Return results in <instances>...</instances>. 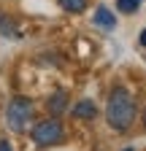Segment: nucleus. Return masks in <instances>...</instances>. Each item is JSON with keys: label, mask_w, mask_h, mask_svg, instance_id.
<instances>
[{"label": "nucleus", "mask_w": 146, "mask_h": 151, "mask_svg": "<svg viewBox=\"0 0 146 151\" xmlns=\"http://www.w3.org/2000/svg\"><path fill=\"white\" fill-rule=\"evenodd\" d=\"M106 119L111 124V129L124 132L130 129L135 122V100L124 86H114L108 94V105H106Z\"/></svg>", "instance_id": "nucleus-1"}, {"label": "nucleus", "mask_w": 146, "mask_h": 151, "mask_svg": "<svg viewBox=\"0 0 146 151\" xmlns=\"http://www.w3.org/2000/svg\"><path fill=\"white\" fill-rule=\"evenodd\" d=\"M6 122L14 132H25L33 122V100L19 94V97H14L6 108Z\"/></svg>", "instance_id": "nucleus-2"}, {"label": "nucleus", "mask_w": 146, "mask_h": 151, "mask_svg": "<svg viewBox=\"0 0 146 151\" xmlns=\"http://www.w3.org/2000/svg\"><path fill=\"white\" fill-rule=\"evenodd\" d=\"M30 138H33V143L38 146V148H49V146L62 143L65 129H62L60 119H43V122H38V124H33Z\"/></svg>", "instance_id": "nucleus-3"}, {"label": "nucleus", "mask_w": 146, "mask_h": 151, "mask_svg": "<svg viewBox=\"0 0 146 151\" xmlns=\"http://www.w3.org/2000/svg\"><path fill=\"white\" fill-rule=\"evenodd\" d=\"M0 35L11 38V41H19V38H22V27L16 24L11 16H6L3 11H0Z\"/></svg>", "instance_id": "nucleus-4"}, {"label": "nucleus", "mask_w": 146, "mask_h": 151, "mask_svg": "<svg viewBox=\"0 0 146 151\" xmlns=\"http://www.w3.org/2000/svg\"><path fill=\"white\" fill-rule=\"evenodd\" d=\"M46 108H49L51 116H62L65 108H68V92H54L49 97V103H46Z\"/></svg>", "instance_id": "nucleus-5"}, {"label": "nucleus", "mask_w": 146, "mask_h": 151, "mask_svg": "<svg viewBox=\"0 0 146 151\" xmlns=\"http://www.w3.org/2000/svg\"><path fill=\"white\" fill-rule=\"evenodd\" d=\"M70 113H73V119H95L98 116V105L92 100H81V103L73 105Z\"/></svg>", "instance_id": "nucleus-6"}, {"label": "nucleus", "mask_w": 146, "mask_h": 151, "mask_svg": "<svg viewBox=\"0 0 146 151\" xmlns=\"http://www.w3.org/2000/svg\"><path fill=\"white\" fill-rule=\"evenodd\" d=\"M95 24H98V27H106V30H114V27H116L114 11H108L106 6H98V11H95Z\"/></svg>", "instance_id": "nucleus-7"}, {"label": "nucleus", "mask_w": 146, "mask_h": 151, "mask_svg": "<svg viewBox=\"0 0 146 151\" xmlns=\"http://www.w3.org/2000/svg\"><path fill=\"white\" fill-rule=\"evenodd\" d=\"M60 6H62L68 14H84L87 0H60Z\"/></svg>", "instance_id": "nucleus-8"}, {"label": "nucleus", "mask_w": 146, "mask_h": 151, "mask_svg": "<svg viewBox=\"0 0 146 151\" xmlns=\"http://www.w3.org/2000/svg\"><path fill=\"white\" fill-rule=\"evenodd\" d=\"M141 3H143V0H116V8L122 14H135L141 8Z\"/></svg>", "instance_id": "nucleus-9"}, {"label": "nucleus", "mask_w": 146, "mask_h": 151, "mask_svg": "<svg viewBox=\"0 0 146 151\" xmlns=\"http://www.w3.org/2000/svg\"><path fill=\"white\" fill-rule=\"evenodd\" d=\"M138 41H141V46L146 49V30H141V38H138Z\"/></svg>", "instance_id": "nucleus-10"}, {"label": "nucleus", "mask_w": 146, "mask_h": 151, "mask_svg": "<svg viewBox=\"0 0 146 151\" xmlns=\"http://www.w3.org/2000/svg\"><path fill=\"white\" fill-rule=\"evenodd\" d=\"M0 151H11V146H8L6 140H0Z\"/></svg>", "instance_id": "nucleus-11"}, {"label": "nucleus", "mask_w": 146, "mask_h": 151, "mask_svg": "<svg viewBox=\"0 0 146 151\" xmlns=\"http://www.w3.org/2000/svg\"><path fill=\"white\" fill-rule=\"evenodd\" d=\"M143 127H146V111H143Z\"/></svg>", "instance_id": "nucleus-12"}, {"label": "nucleus", "mask_w": 146, "mask_h": 151, "mask_svg": "<svg viewBox=\"0 0 146 151\" xmlns=\"http://www.w3.org/2000/svg\"><path fill=\"white\" fill-rule=\"evenodd\" d=\"M124 151H133V148H124Z\"/></svg>", "instance_id": "nucleus-13"}]
</instances>
